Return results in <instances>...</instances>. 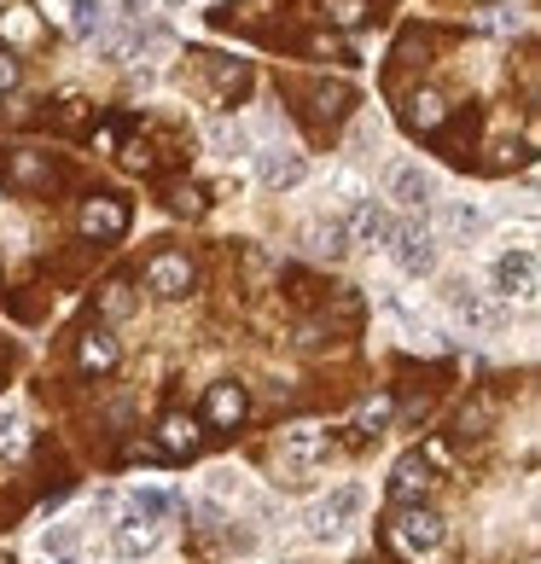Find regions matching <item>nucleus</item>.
<instances>
[{
	"instance_id": "5701e85b",
	"label": "nucleus",
	"mask_w": 541,
	"mask_h": 564,
	"mask_svg": "<svg viewBox=\"0 0 541 564\" xmlns=\"http://www.w3.org/2000/svg\"><path fill=\"white\" fill-rule=\"evenodd\" d=\"M24 443H30V436H24V420H18V413L12 408H0V454H24Z\"/></svg>"
},
{
	"instance_id": "f3484780",
	"label": "nucleus",
	"mask_w": 541,
	"mask_h": 564,
	"mask_svg": "<svg viewBox=\"0 0 541 564\" xmlns=\"http://www.w3.org/2000/svg\"><path fill=\"white\" fill-rule=\"evenodd\" d=\"M303 245H309V257H326V262H338L349 239H344V221H309L303 227Z\"/></svg>"
},
{
	"instance_id": "b1692460",
	"label": "nucleus",
	"mask_w": 541,
	"mask_h": 564,
	"mask_svg": "<svg viewBox=\"0 0 541 564\" xmlns=\"http://www.w3.org/2000/svg\"><path fill=\"white\" fill-rule=\"evenodd\" d=\"M326 18H332L338 30H356L361 18H367V0H326Z\"/></svg>"
},
{
	"instance_id": "39448f33",
	"label": "nucleus",
	"mask_w": 541,
	"mask_h": 564,
	"mask_svg": "<svg viewBox=\"0 0 541 564\" xmlns=\"http://www.w3.org/2000/svg\"><path fill=\"white\" fill-rule=\"evenodd\" d=\"M0 181H7L12 193H47L53 163L41 152H24V145H7V152H0Z\"/></svg>"
},
{
	"instance_id": "72a5a7b5",
	"label": "nucleus",
	"mask_w": 541,
	"mask_h": 564,
	"mask_svg": "<svg viewBox=\"0 0 541 564\" xmlns=\"http://www.w3.org/2000/svg\"><path fill=\"white\" fill-rule=\"evenodd\" d=\"M210 489L216 495H239V471H210Z\"/></svg>"
},
{
	"instance_id": "4be33fe9",
	"label": "nucleus",
	"mask_w": 541,
	"mask_h": 564,
	"mask_svg": "<svg viewBox=\"0 0 541 564\" xmlns=\"http://www.w3.org/2000/svg\"><path fill=\"white\" fill-rule=\"evenodd\" d=\"M349 99H356V94H349V82H321V88H315V117H338Z\"/></svg>"
},
{
	"instance_id": "7c9ffc66",
	"label": "nucleus",
	"mask_w": 541,
	"mask_h": 564,
	"mask_svg": "<svg viewBox=\"0 0 541 564\" xmlns=\"http://www.w3.org/2000/svg\"><path fill=\"white\" fill-rule=\"evenodd\" d=\"M106 315H129V285H122V280L106 285Z\"/></svg>"
},
{
	"instance_id": "f257e3e1",
	"label": "nucleus",
	"mask_w": 541,
	"mask_h": 564,
	"mask_svg": "<svg viewBox=\"0 0 541 564\" xmlns=\"http://www.w3.org/2000/svg\"><path fill=\"white\" fill-rule=\"evenodd\" d=\"M385 245H390V257H397V268L402 274H413V280H425L431 268H436V234L425 221H397L385 234Z\"/></svg>"
},
{
	"instance_id": "393cba45",
	"label": "nucleus",
	"mask_w": 541,
	"mask_h": 564,
	"mask_svg": "<svg viewBox=\"0 0 541 564\" xmlns=\"http://www.w3.org/2000/svg\"><path fill=\"white\" fill-rule=\"evenodd\" d=\"M385 420H390V395H372V402H361V413H356V425H361L367 436H379Z\"/></svg>"
},
{
	"instance_id": "aec40b11",
	"label": "nucleus",
	"mask_w": 541,
	"mask_h": 564,
	"mask_svg": "<svg viewBox=\"0 0 541 564\" xmlns=\"http://www.w3.org/2000/svg\"><path fill=\"white\" fill-rule=\"evenodd\" d=\"M443 117H448V111H443V99H436L431 88L408 99V129H420V134H436V129H443Z\"/></svg>"
},
{
	"instance_id": "6ab92c4d",
	"label": "nucleus",
	"mask_w": 541,
	"mask_h": 564,
	"mask_svg": "<svg viewBox=\"0 0 541 564\" xmlns=\"http://www.w3.org/2000/svg\"><path fill=\"white\" fill-rule=\"evenodd\" d=\"M129 507H134V518L158 524V518H170V512L181 507V495H175V489H152V484H145V489H134V495H129Z\"/></svg>"
},
{
	"instance_id": "f03ea898",
	"label": "nucleus",
	"mask_w": 541,
	"mask_h": 564,
	"mask_svg": "<svg viewBox=\"0 0 541 564\" xmlns=\"http://www.w3.org/2000/svg\"><path fill=\"white\" fill-rule=\"evenodd\" d=\"M356 518H361V489H356V484H338L326 500H315V507H309L303 524H309V535H315V541H338L349 524H356Z\"/></svg>"
},
{
	"instance_id": "f704fd0d",
	"label": "nucleus",
	"mask_w": 541,
	"mask_h": 564,
	"mask_svg": "<svg viewBox=\"0 0 541 564\" xmlns=\"http://www.w3.org/2000/svg\"><path fill=\"white\" fill-rule=\"evenodd\" d=\"M216 145H221V152H227V158H234V152H239V145H245V134H239V129H216Z\"/></svg>"
},
{
	"instance_id": "20e7f679",
	"label": "nucleus",
	"mask_w": 541,
	"mask_h": 564,
	"mask_svg": "<svg viewBox=\"0 0 541 564\" xmlns=\"http://www.w3.org/2000/svg\"><path fill=\"white\" fill-rule=\"evenodd\" d=\"M193 280H198V268H193V257H181V250H158L152 262H145V291L152 297H186L193 291Z\"/></svg>"
},
{
	"instance_id": "f8f14e48",
	"label": "nucleus",
	"mask_w": 541,
	"mask_h": 564,
	"mask_svg": "<svg viewBox=\"0 0 541 564\" xmlns=\"http://www.w3.org/2000/svg\"><path fill=\"white\" fill-rule=\"evenodd\" d=\"M431 193L436 186H431V175L420 170V163H397V170H390V198H397L402 210H425Z\"/></svg>"
},
{
	"instance_id": "c85d7f7f",
	"label": "nucleus",
	"mask_w": 541,
	"mask_h": 564,
	"mask_svg": "<svg viewBox=\"0 0 541 564\" xmlns=\"http://www.w3.org/2000/svg\"><path fill=\"white\" fill-rule=\"evenodd\" d=\"M245 82H251V70H245V65H216V88L221 94H245Z\"/></svg>"
},
{
	"instance_id": "423d86ee",
	"label": "nucleus",
	"mask_w": 541,
	"mask_h": 564,
	"mask_svg": "<svg viewBox=\"0 0 541 564\" xmlns=\"http://www.w3.org/2000/svg\"><path fill=\"white\" fill-rule=\"evenodd\" d=\"M390 530H397V541L408 553H436V547H443V535H448L443 512H431V507H402Z\"/></svg>"
},
{
	"instance_id": "473e14b6",
	"label": "nucleus",
	"mask_w": 541,
	"mask_h": 564,
	"mask_svg": "<svg viewBox=\"0 0 541 564\" xmlns=\"http://www.w3.org/2000/svg\"><path fill=\"white\" fill-rule=\"evenodd\" d=\"M356 145H379V117H361L356 122Z\"/></svg>"
},
{
	"instance_id": "2eb2a0df",
	"label": "nucleus",
	"mask_w": 541,
	"mask_h": 564,
	"mask_svg": "<svg viewBox=\"0 0 541 564\" xmlns=\"http://www.w3.org/2000/svg\"><path fill=\"white\" fill-rule=\"evenodd\" d=\"M385 234H390V216H385V204L356 198V216H349L344 239H349V245H385Z\"/></svg>"
},
{
	"instance_id": "9b49d317",
	"label": "nucleus",
	"mask_w": 541,
	"mask_h": 564,
	"mask_svg": "<svg viewBox=\"0 0 541 564\" xmlns=\"http://www.w3.org/2000/svg\"><path fill=\"white\" fill-rule=\"evenodd\" d=\"M245 413H251V402H245V384H210V395H204V420H210L216 431H234Z\"/></svg>"
},
{
	"instance_id": "9d476101",
	"label": "nucleus",
	"mask_w": 541,
	"mask_h": 564,
	"mask_svg": "<svg viewBox=\"0 0 541 564\" xmlns=\"http://www.w3.org/2000/svg\"><path fill=\"white\" fill-rule=\"evenodd\" d=\"M257 175H262V186L285 193V186H297L309 175V163H303V152H291V145H262V152H257Z\"/></svg>"
},
{
	"instance_id": "a211bd4d",
	"label": "nucleus",
	"mask_w": 541,
	"mask_h": 564,
	"mask_svg": "<svg viewBox=\"0 0 541 564\" xmlns=\"http://www.w3.org/2000/svg\"><path fill=\"white\" fill-rule=\"evenodd\" d=\"M117 558H145L158 547V524H145V518H129V524H117Z\"/></svg>"
},
{
	"instance_id": "ddd939ff",
	"label": "nucleus",
	"mask_w": 541,
	"mask_h": 564,
	"mask_svg": "<svg viewBox=\"0 0 541 564\" xmlns=\"http://www.w3.org/2000/svg\"><path fill=\"white\" fill-rule=\"evenodd\" d=\"M204 443V431L186 420V413H170V420L158 425V454H170V459H193Z\"/></svg>"
},
{
	"instance_id": "0eeeda50",
	"label": "nucleus",
	"mask_w": 541,
	"mask_h": 564,
	"mask_svg": "<svg viewBox=\"0 0 541 564\" xmlns=\"http://www.w3.org/2000/svg\"><path fill=\"white\" fill-rule=\"evenodd\" d=\"M535 285H541V268H535V250H507L495 262V291L518 303H535Z\"/></svg>"
},
{
	"instance_id": "6e6552de",
	"label": "nucleus",
	"mask_w": 541,
	"mask_h": 564,
	"mask_svg": "<svg viewBox=\"0 0 541 564\" xmlns=\"http://www.w3.org/2000/svg\"><path fill=\"white\" fill-rule=\"evenodd\" d=\"M326 454H332V436H326L321 425H291V431H280V466L303 471V466H321Z\"/></svg>"
},
{
	"instance_id": "c756f323",
	"label": "nucleus",
	"mask_w": 541,
	"mask_h": 564,
	"mask_svg": "<svg viewBox=\"0 0 541 564\" xmlns=\"http://www.w3.org/2000/svg\"><path fill=\"white\" fill-rule=\"evenodd\" d=\"M12 88H18V53L0 41V94H12Z\"/></svg>"
},
{
	"instance_id": "a878e982",
	"label": "nucleus",
	"mask_w": 541,
	"mask_h": 564,
	"mask_svg": "<svg viewBox=\"0 0 541 564\" xmlns=\"http://www.w3.org/2000/svg\"><path fill=\"white\" fill-rule=\"evenodd\" d=\"M454 308H461V321H472V326H495V321H501L484 297H472V291H461V297H454Z\"/></svg>"
},
{
	"instance_id": "4468645a",
	"label": "nucleus",
	"mask_w": 541,
	"mask_h": 564,
	"mask_svg": "<svg viewBox=\"0 0 541 564\" xmlns=\"http://www.w3.org/2000/svg\"><path fill=\"white\" fill-rule=\"evenodd\" d=\"M431 484H436V477H431V459H425V454H408V459H397V477H390V495H397L402 507H413V500H420Z\"/></svg>"
},
{
	"instance_id": "bb28decb",
	"label": "nucleus",
	"mask_w": 541,
	"mask_h": 564,
	"mask_svg": "<svg viewBox=\"0 0 541 564\" xmlns=\"http://www.w3.org/2000/svg\"><path fill=\"white\" fill-rule=\"evenodd\" d=\"M76 547V524H53L47 535H41V553H53V558H65Z\"/></svg>"
},
{
	"instance_id": "c9c22d12",
	"label": "nucleus",
	"mask_w": 541,
	"mask_h": 564,
	"mask_svg": "<svg viewBox=\"0 0 541 564\" xmlns=\"http://www.w3.org/2000/svg\"><path fill=\"white\" fill-rule=\"evenodd\" d=\"M47 564H76V558H71V553H65V558H47Z\"/></svg>"
},
{
	"instance_id": "dca6fc26",
	"label": "nucleus",
	"mask_w": 541,
	"mask_h": 564,
	"mask_svg": "<svg viewBox=\"0 0 541 564\" xmlns=\"http://www.w3.org/2000/svg\"><path fill=\"white\" fill-rule=\"evenodd\" d=\"M76 361H82V372H117L122 349H117L111 332H88V338L76 344Z\"/></svg>"
},
{
	"instance_id": "cd10ccee",
	"label": "nucleus",
	"mask_w": 541,
	"mask_h": 564,
	"mask_svg": "<svg viewBox=\"0 0 541 564\" xmlns=\"http://www.w3.org/2000/svg\"><path fill=\"white\" fill-rule=\"evenodd\" d=\"M170 210L198 216V210H204V193H198V186H170Z\"/></svg>"
},
{
	"instance_id": "1a4fd4ad",
	"label": "nucleus",
	"mask_w": 541,
	"mask_h": 564,
	"mask_svg": "<svg viewBox=\"0 0 541 564\" xmlns=\"http://www.w3.org/2000/svg\"><path fill=\"white\" fill-rule=\"evenodd\" d=\"M53 7V18L65 24L76 41H94V35H106V0H47Z\"/></svg>"
},
{
	"instance_id": "7ed1b4c3",
	"label": "nucleus",
	"mask_w": 541,
	"mask_h": 564,
	"mask_svg": "<svg viewBox=\"0 0 541 564\" xmlns=\"http://www.w3.org/2000/svg\"><path fill=\"white\" fill-rule=\"evenodd\" d=\"M76 227H82V239H94V245H111V239H122V234H129V204H122L117 193H94V198H82Z\"/></svg>"
},
{
	"instance_id": "2f4dec72",
	"label": "nucleus",
	"mask_w": 541,
	"mask_h": 564,
	"mask_svg": "<svg viewBox=\"0 0 541 564\" xmlns=\"http://www.w3.org/2000/svg\"><path fill=\"white\" fill-rule=\"evenodd\" d=\"M122 163H129V170H152V152H145V145H122Z\"/></svg>"
},
{
	"instance_id": "412c9836",
	"label": "nucleus",
	"mask_w": 541,
	"mask_h": 564,
	"mask_svg": "<svg viewBox=\"0 0 541 564\" xmlns=\"http://www.w3.org/2000/svg\"><path fill=\"white\" fill-rule=\"evenodd\" d=\"M443 234H448V239L484 234V210H477V204H448V210H443Z\"/></svg>"
}]
</instances>
